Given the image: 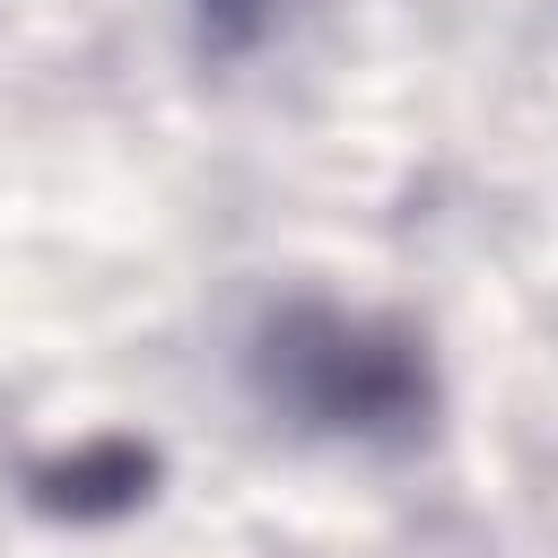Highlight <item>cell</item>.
<instances>
[{"label": "cell", "instance_id": "cell-2", "mask_svg": "<svg viewBox=\"0 0 558 558\" xmlns=\"http://www.w3.org/2000/svg\"><path fill=\"white\" fill-rule=\"evenodd\" d=\"M148 480H157V453H148V445H131V436H87V445L35 462V471H26V497H35L44 514L105 523V514H131V506L148 497Z\"/></svg>", "mask_w": 558, "mask_h": 558}, {"label": "cell", "instance_id": "cell-1", "mask_svg": "<svg viewBox=\"0 0 558 558\" xmlns=\"http://www.w3.org/2000/svg\"><path fill=\"white\" fill-rule=\"evenodd\" d=\"M253 392L305 427V436H349V445H410L436 410L427 340L392 314H349V305H279L253 331Z\"/></svg>", "mask_w": 558, "mask_h": 558}]
</instances>
